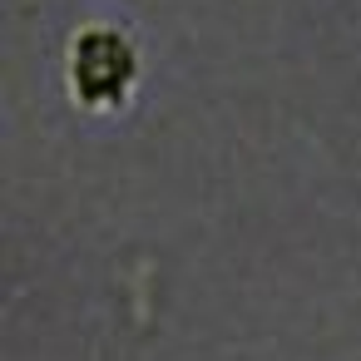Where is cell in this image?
<instances>
[{"label": "cell", "instance_id": "6da1fadb", "mask_svg": "<svg viewBox=\"0 0 361 361\" xmlns=\"http://www.w3.org/2000/svg\"><path fill=\"white\" fill-rule=\"evenodd\" d=\"M149 75V50L124 16H85L60 50V90L85 119H124Z\"/></svg>", "mask_w": 361, "mask_h": 361}]
</instances>
